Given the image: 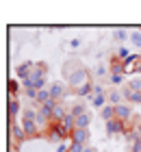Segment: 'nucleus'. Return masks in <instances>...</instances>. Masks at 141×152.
Returning <instances> with one entry per match:
<instances>
[{"label":"nucleus","instance_id":"aec40b11","mask_svg":"<svg viewBox=\"0 0 141 152\" xmlns=\"http://www.w3.org/2000/svg\"><path fill=\"white\" fill-rule=\"evenodd\" d=\"M128 87L132 89V91H141V78H130Z\"/></svg>","mask_w":141,"mask_h":152},{"label":"nucleus","instance_id":"cd10ccee","mask_svg":"<svg viewBox=\"0 0 141 152\" xmlns=\"http://www.w3.org/2000/svg\"><path fill=\"white\" fill-rule=\"evenodd\" d=\"M137 133H139V135H141V124H139V126H137Z\"/></svg>","mask_w":141,"mask_h":152},{"label":"nucleus","instance_id":"2eb2a0df","mask_svg":"<svg viewBox=\"0 0 141 152\" xmlns=\"http://www.w3.org/2000/svg\"><path fill=\"white\" fill-rule=\"evenodd\" d=\"M122 98H124V96L119 94V91H109V94H107V100H109V104H113V107L122 104V102H119Z\"/></svg>","mask_w":141,"mask_h":152},{"label":"nucleus","instance_id":"6ab92c4d","mask_svg":"<svg viewBox=\"0 0 141 152\" xmlns=\"http://www.w3.org/2000/svg\"><path fill=\"white\" fill-rule=\"evenodd\" d=\"M69 113H72L74 117H78V115H83V113H87V109H85V104H74Z\"/></svg>","mask_w":141,"mask_h":152},{"label":"nucleus","instance_id":"f03ea898","mask_svg":"<svg viewBox=\"0 0 141 152\" xmlns=\"http://www.w3.org/2000/svg\"><path fill=\"white\" fill-rule=\"evenodd\" d=\"M35 115H37V111H33V109H26V111L22 113V128H24V133L26 137H35L37 133H41L39 126H37V122H35Z\"/></svg>","mask_w":141,"mask_h":152},{"label":"nucleus","instance_id":"39448f33","mask_svg":"<svg viewBox=\"0 0 141 152\" xmlns=\"http://www.w3.org/2000/svg\"><path fill=\"white\" fill-rule=\"evenodd\" d=\"M69 137H72V143H80V146H87L89 130H87V128H74Z\"/></svg>","mask_w":141,"mask_h":152},{"label":"nucleus","instance_id":"c85d7f7f","mask_svg":"<svg viewBox=\"0 0 141 152\" xmlns=\"http://www.w3.org/2000/svg\"><path fill=\"white\" fill-rule=\"evenodd\" d=\"M137 74H141V65H139V67H137Z\"/></svg>","mask_w":141,"mask_h":152},{"label":"nucleus","instance_id":"a211bd4d","mask_svg":"<svg viewBox=\"0 0 141 152\" xmlns=\"http://www.w3.org/2000/svg\"><path fill=\"white\" fill-rule=\"evenodd\" d=\"M130 57H132V54H130L128 48H124V46H122V48H117V59L122 61V63H124V61H128Z\"/></svg>","mask_w":141,"mask_h":152},{"label":"nucleus","instance_id":"4468645a","mask_svg":"<svg viewBox=\"0 0 141 152\" xmlns=\"http://www.w3.org/2000/svg\"><path fill=\"white\" fill-rule=\"evenodd\" d=\"M104 102H109L104 94H91V104L94 107H102L104 109Z\"/></svg>","mask_w":141,"mask_h":152},{"label":"nucleus","instance_id":"ddd939ff","mask_svg":"<svg viewBox=\"0 0 141 152\" xmlns=\"http://www.w3.org/2000/svg\"><path fill=\"white\" fill-rule=\"evenodd\" d=\"M52 100V96H50V89H41V91H37V102L41 107L44 104H48V102Z\"/></svg>","mask_w":141,"mask_h":152},{"label":"nucleus","instance_id":"9d476101","mask_svg":"<svg viewBox=\"0 0 141 152\" xmlns=\"http://www.w3.org/2000/svg\"><path fill=\"white\" fill-rule=\"evenodd\" d=\"M31 72H33V65L31 63H20L15 67V76H18V78H22V80H26L28 76H31Z\"/></svg>","mask_w":141,"mask_h":152},{"label":"nucleus","instance_id":"f8f14e48","mask_svg":"<svg viewBox=\"0 0 141 152\" xmlns=\"http://www.w3.org/2000/svg\"><path fill=\"white\" fill-rule=\"evenodd\" d=\"M65 109H63V102H56V104L52 107V120L54 122H63V120H65Z\"/></svg>","mask_w":141,"mask_h":152},{"label":"nucleus","instance_id":"a878e982","mask_svg":"<svg viewBox=\"0 0 141 152\" xmlns=\"http://www.w3.org/2000/svg\"><path fill=\"white\" fill-rule=\"evenodd\" d=\"M26 96L33 98V100H37V89H26Z\"/></svg>","mask_w":141,"mask_h":152},{"label":"nucleus","instance_id":"f3484780","mask_svg":"<svg viewBox=\"0 0 141 152\" xmlns=\"http://www.w3.org/2000/svg\"><path fill=\"white\" fill-rule=\"evenodd\" d=\"M102 117H104V120H115V107H113V104H107V107H104L102 109Z\"/></svg>","mask_w":141,"mask_h":152},{"label":"nucleus","instance_id":"4be33fe9","mask_svg":"<svg viewBox=\"0 0 141 152\" xmlns=\"http://www.w3.org/2000/svg\"><path fill=\"white\" fill-rule=\"evenodd\" d=\"M130 41H132L137 48H141V33H130Z\"/></svg>","mask_w":141,"mask_h":152},{"label":"nucleus","instance_id":"423d86ee","mask_svg":"<svg viewBox=\"0 0 141 152\" xmlns=\"http://www.w3.org/2000/svg\"><path fill=\"white\" fill-rule=\"evenodd\" d=\"M124 128H126V124L122 120H109L107 122V135H119V133H124Z\"/></svg>","mask_w":141,"mask_h":152},{"label":"nucleus","instance_id":"1a4fd4ad","mask_svg":"<svg viewBox=\"0 0 141 152\" xmlns=\"http://www.w3.org/2000/svg\"><path fill=\"white\" fill-rule=\"evenodd\" d=\"M122 96H124V100H126V102H132V104H141V91H132L128 85L124 87Z\"/></svg>","mask_w":141,"mask_h":152},{"label":"nucleus","instance_id":"412c9836","mask_svg":"<svg viewBox=\"0 0 141 152\" xmlns=\"http://www.w3.org/2000/svg\"><path fill=\"white\" fill-rule=\"evenodd\" d=\"M20 89V85H18V80H11L9 83V98H15V91Z\"/></svg>","mask_w":141,"mask_h":152},{"label":"nucleus","instance_id":"b1692460","mask_svg":"<svg viewBox=\"0 0 141 152\" xmlns=\"http://www.w3.org/2000/svg\"><path fill=\"white\" fill-rule=\"evenodd\" d=\"M126 37H130V35H128L126 31H117V33H115V39H117V41H124Z\"/></svg>","mask_w":141,"mask_h":152},{"label":"nucleus","instance_id":"dca6fc26","mask_svg":"<svg viewBox=\"0 0 141 152\" xmlns=\"http://www.w3.org/2000/svg\"><path fill=\"white\" fill-rule=\"evenodd\" d=\"M91 124V117H89V113H83V115H78L76 117V128H87Z\"/></svg>","mask_w":141,"mask_h":152},{"label":"nucleus","instance_id":"7ed1b4c3","mask_svg":"<svg viewBox=\"0 0 141 152\" xmlns=\"http://www.w3.org/2000/svg\"><path fill=\"white\" fill-rule=\"evenodd\" d=\"M67 80H69V85H72L74 89L85 87V85H91V76H89V72L85 70V67H80V70L72 72V76H67Z\"/></svg>","mask_w":141,"mask_h":152},{"label":"nucleus","instance_id":"5701e85b","mask_svg":"<svg viewBox=\"0 0 141 152\" xmlns=\"http://www.w3.org/2000/svg\"><path fill=\"white\" fill-rule=\"evenodd\" d=\"M122 80H124V74H111V83L113 85H122Z\"/></svg>","mask_w":141,"mask_h":152},{"label":"nucleus","instance_id":"0eeeda50","mask_svg":"<svg viewBox=\"0 0 141 152\" xmlns=\"http://www.w3.org/2000/svg\"><path fill=\"white\" fill-rule=\"evenodd\" d=\"M130 115H132L130 104H117V107H115V117H117V120H122L124 124L130 120Z\"/></svg>","mask_w":141,"mask_h":152},{"label":"nucleus","instance_id":"6e6552de","mask_svg":"<svg viewBox=\"0 0 141 152\" xmlns=\"http://www.w3.org/2000/svg\"><path fill=\"white\" fill-rule=\"evenodd\" d=\"M65 94H67V87L63 85V83H52V85H50V96H52V100L61 102L59 98H63Z\"/></svg>","mask_w":141,"mask_h":152},{"label":"nucleus","instance_id":"bb28decb","mask_svg":"<svg viewBox=\"0 0 141 152\" xmlns=\"http://www.w3.org/2000/svg\"><path fill=\"white\" fill-rule=\"evenodd\" d=\"M85 152H98V150H96V148H89V146H87V148H85Z\"/></svg>","mask_w":141,"mask_h":152},{"label":"nucleus","instance_id":"9b49d317","mask_svg":"<svg viewBox=\"0 0 141 152\" xmlns=\"http://www.w3.org/2000/svg\"><path fill=\"white\" fill-rule=\"evenodd\" d=\"M18 113H20V100L9 98V117H11V122H18Z\"/></svg>","mask_w":141,"mask_h":152},{"label":"nucleus","instance_id":"f257e3e1","mask_svg":"<svg viewBox=\"0 0 141 152\" xmlns=\"http://www.w3.org/2000/svg\"><path fill=\"white\" fill-rule=\"evenodd\" d=\"M46 74H48V65L46 63H37L33 67L31 76H28L26 80H22L24 89H37V91H41L46 85Z\"/></svg>","mask_w":141,"mask_h":152},{"label":"nucleus","instance_id":"20e7f679","mask_svg":"<svg viewBox=\"0 0 141 152\" xmlns=\"http://www.w3.org/2000/svg\"><path fill=\"white\" fill-rule=\"evenodd\" d=\"M46 135H48V141H52V143H56V141H63L65 137L69 135L65 128L61 126L59 122H52L50 126H48V130H46Z\"/></svg>","mask_w":141,"mask_h":152},{"label":"nucleus","instance_id":"393cba45","mask_svg":"<svg viewBox=\"0 0 141 152\" xmlns=\"http://www.w3.org/2000/svg\"><path fill=\"white\" fill-rule=\"evenodd\" d=\"M130 152H141V139H137L135 143H132V148H130Z\"/></svg>","mask_w":141,"mask_h":152}]
</instances>
